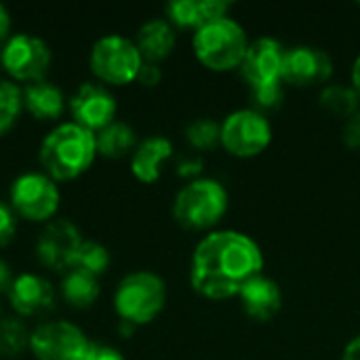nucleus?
Masks as SVG:
<instances>
[{
  "label": "nucleus",
  "mask_w": 360,
  "mask_h": 360,
  "mask_svg": "<svg viewBox=\"0 0 360 360\" xmlns=\"http://www.w3.org/2000/svg\"><path fill=\"white\" fill-rule=\"evenodd\" d=\"M264 270L259 245L234 230L211 232L205 236L192 257L190 283L207 300H230Z\"/></svg>",
  "instance_id": "f257e3e1"
},
{
  "label": "nucleus",
  "mask_w": 360,
  "mask_h": 360,
  "mask_svg": "<svg viewBox=\"0 0 360 360\" xmlns=\"http://www.w3.org/2000/svg\"><path fill=\"white\" fill-rule=\"evenodd\" d=\"M97 156L95 133L72 122L55 127L40 143V165L51 179L68 181L82 175Z\"/></svg>",
  "instance_id": "f03ea898"
},
{
  "label": "nucleus",
  "mask_w": 360,
  "mask_h": 360,
  "mask_svg": "<svg viewBox=\"0 0 360 360\" xmlns=\"http://www.w3.org/2000/svg\"><path fill=\"white\" fill-rule=\"evenodd\" d=\"M192 44L198 61L213 72H230L240 68L249 49L243 25L230 17L211 21L196 30Z\"/></svg>",
  "instance_id": "7ed1b4c3"
},
{
  "label": "nucleus",
  "mask_w": 360,
  "mask_h": 360,
  "mask_svg": "<svg viewBox=\"0 0 360 360\" xmlns=\"http://www.w3.org/2000/svg\"><path fill=\"white\" fill-rule=\"evenodd\" d=\"M167 304L165 281L148 270L124 276L114 293V308L120 321L137 325L152 323Z\"/></svg>",
  "instance_id": "20e7f679"
},
{
  "label": "nucleus",
  "mask_w": 360,
  "mask_h": 360,
  "mask_svg": "<svg viewBox=\"0 0 360 360\" xmlns=\"http://www.w3.org/2000/svg\"><path fill=\"white\" fill-rule=\"evenodd\" d=\"M228 209V194L215 179H192L173 200V217L188 230L213 228Z\"/></svg>",
  "instance_id": "39448f33"
},
{
  "label": "nucleus",
  "mask_w": 360,
  "mask_h": 360,
  "mask_svg": "<svg viewBox=\"0 0 360 360\" xmlns=\"http://www.w3.org/2000/svg\"><path fill=\"white\" fill-rule=\"evenodd\" d=\"M89 63L101 82L129 84L137 80L143 59L133 40L120 34H105L93 44Z\"/></svg>",
  "instance_id": "423d86ee"
},
{
  "label": "nucleus",
  "mask_w": 360,
  "mask_h": 360,
  "mask_svg": "<svg viewBox=\"0 0 360 360\" xmlns=\"http://www.w3.org/2000/svg\"><path fill=\"white\" fill-rule=\"evenodd\" d=\"M272 141V127L257 110H236L221 122V146L236 158L259 156Z\"/></svg>",
  "instance_id": "0eeeda50"
},
{
  "label": "nucleus",
  "mask_w": 360,
  "mask_h": 360,
  "mask_svg": "<svg viewBox=\"0 0 360 360\" xmlns=\"http://www.w3.org/2000/svg\"><path fill=\"white\" fill-rule=\"evenodd\" d=\"M13 211L30 221H46L59 209V188L46 173H23L11 186Z\"/></svg>",
  "instance_id": "6e6552de"
},
{
  "label": "nucleus",
  "mask_w": 360,
  "mask_h": 360,
  "mask_svg": "<svg viewBox=\"0 0 360 360\" xmlns=\"http://www.w3.org/2000/svg\"><path fill=\"white\" fill-rule=\"evenodd\" d=\"M91 342L72 323L49 321L30 335L32 354L38 360H84Z\"/></svg>",
  "instance_id": "1a4fd4ad"
},
{
  "label": "nucleus",
  "mask_w": 360,
  "mask_h": 360,
  "mask_svg": "<svg viewBox=\"0 0 360 360\" xmlns=\"http://www.w3.org/2000/svg\"><path fill=\"white\" fill-rule=\"evenodd\" d=\"M0 65L15 80L36 82L51 65V49L34 34H15L0 51Z\"/></svg>",
  "instance_id": "9d476101"
},
{
  "label": "nucleus",
  "mask_w": 360,
  "mask_h": 360,
  "mask_svg": "<svg viewBox=\"0 0 360 360\" xmlns=\"http://www.w3.org/2000/svg\"><path fill=\"white\" fill-rule=\"evenodd\" d=\"M82 245L80 230L70 219L49 221L36 243V255L44 268L55 272H68L74 268L78 249Z\"/></svg>",
  "instance_id": "9b49d317"
},
{
  "label": "nucleus",
  "mask_w": 360,
  "mask_h": 360,
  "mask_svg": "<svg viewBox=\"0 0 360 360\" xmlns=\"http://www.w3.org/2000/svg\"><path fill=\"white\" fill-rule=\"evenodd\" d=\"M68 105H70V114L74 122L93 133L114 122V116H116L114 95L103 84H95V82H82L72 93Z\"/></svg>",
  "instance_id": "f8f14e48"
},
{
  "label": "nucleus",
  "mask_w": 360,
  "mask_h": 360,
  "mask_svg": "<svg viewBox=\"0 0 360 360\" xmlns=\"http://www.w3.org/2000/svg\"><path fill=\"white\" fill-rule=\"evenodd\" d=\"M331 74H333V61L325 51L310 49V46H297L285 51L283 72H281L283 82L293 86H310L329 80Z\"/></svg>",
  "instance_id": "ddd939ff"
},
{
  "label": "nucleus",
  "mask_w": 360,
  "mask_h": 360,
  "mask_svg": "<svg viewBox=\"0 0 360 360\" xmlns=\"http://www.w3.org/2000/svg\"><path fill=\"white\" fill-rule=\"evenodd\" d=\"M283 59H285V51L276 40L272 38L253 40L249 42L247 55L240 63L243 78L251 84V89L272 82H283L281 80Z\"/></svg>",
  "instance_id": "4468645a"
},
{
  "label": "nucleus",
  "mask_w": 360,
  "mask_h": 360,
  "mask_svg": "<svg viewBox=\"0 0 360 360\" xmlns=\"http://www.w3.org/2000/svg\"><path fill=\"white\" fill-rule=\"evenodd\" d=\"M6 295L11 308L19 316H42L55 308V289L44 276L38 274L23 272L15 276L13 287Z\"/></svg>",
  "instance_id": "2eb2a0df"
},
{
  "label": "nucleus",
  "mask_w": 360,
  "mask_h": 360,
  "mask_svg": "<svg viewBox=\"0 0 360 360\" xmlns=\"http://www.w3.org/2000/svg\"><path fill=\"white\" fill-rule=\"evenodd\" d=\"M240 302H243V308L245 312L259 321V323H266L270 319H274L278 312H281V306H283V293H281V287L268 278V276H255L251 278L238 293Z\"/></svg>",
  "instance_id": "dca6fc26"
},
{
  "label": "nucleus",
  "mask_w": 360,
  "mask_h": 360,
  "mask_svg": "<svg viewBox=\"0 0 360 360\" xmlns=\"http://www.w3.org/2000/svg\"><path fill=\"white\" fill-rule=\"evenodd\" d=\"M230 11V2L221 0H173L167 4L169 23L177 27H194L200 30L202 25L224 19Z\"/></svg>",
  "instance_id": "f3484780"
},
{
  "label": "nucleus",
  "mask_w": 360,
  "mask_h": 360,
  "mask_svg": "<svg viewBox=\"0 0 360 360\" xmlns=\"http://www.w3.org/2000/svg\"><path fill=\"white\" fill-rule=\"evenodd\" d=\"M173 154V143L167 137L152 135L143 139L135 150L131 158V171L133 175L143 184H154L160 177L162 162L169 160Z\"/></svg>",
  "instance_id": "a211bd4d"
},
{
  "label": "nucleus",
  "mask_w": 360,
  "mask_h": 360,
  "mask_svg": "<svg viewBox=\"0 0 360 360\" xmlns=\"http://www.w3.org/2000/svg\"><path fill=\"white\" fill-rule=\"evenodd\" d=\"M135 46L143 61L158 63L171 55L175 46V32L167 19H150L146 21L135 36Z\"/></svg>",
  "instance_id": "6ab92c4d"
},
{
  "label": "nucleus",
  "mask_w": 360,
  "mask_h": 360,
  "mask_svg": "<svg viewBox=\"0 0 360 360\" xmlns=\"http://www.w3.org/2000/svg\"><path fill=\"white\" fill-rule=\"evenodd\" d=\"M23 108L38 120H55L65 110L63 91L51 80H36L23 86Z\"/></svg>",
  "instance_id": "aec40b11"
},
{
  "label": "nucleus",
  "mask_w": 360,
  "mask_h": 360,
  "mask_svg": "<svg viewBox=\"0 0 360 360\" xmlns=\"http://www.w3.org/2000/svg\"><path fill=\"white\" fill-rule=\"evenodd\" d=\"M99 278L80 268L68 270L61 281V295L74 308H91L99 297Z\"/></svg>",
  "instance_id": "412c9836"
},
{
  "label": "nucleus",
  "mask_w": 360,
  "mask_h": 360,
  "mask_svg": "<svg viewBox=\"0 0 360 360\" xmlns=\"http://www.w3.org/2000/svg\"><path fill=\"white\" fill-rule=\"evenodd\" d=\"M95 139H97V154L105 158H122L133 148H137L135 131L127 122H120V120H114L101 131H97Z\"/></svg>",
  "instance_id": "4be33fe9"
},
{
  "label": "nucleus",
  "mask_w": 360,
  "mask_h": 360,
  "mask_svg": "<svg viewBox=\"0 0 360 360\" xmlns=\"http://www.w3.org/2000/svg\"><path fill=\"white\" fill-rule=\"evenodd\" d=\"M359 93L354 86L346 84H329L321 91V108L338 118H350L359 112Z\"/></svg>",
  "instance_id": "5701e85b"
},
{
  "label": "nucleus",
  "mask_w": 360,
  "mask_h": 360,
  "mask_svg": "<svg viewBox=\"0 0 360 360\" xmlns=\"http://www.w3.org/2000/svg\"><path fill=\"white\" fill-rule=\"evenodd\" d=\"M30 331L21 319L4 316L0 319V356L15 359L30 346Z\"/></svg>",
  "instance_id": "b1692460"
},
{
  "label": "nucleus",
  "mask_w": 360,
  "mask_h": 360,
  "mask_svg": "<svg viewBox=\"0 0 360 360\" xmlns=\"http://www.w3.org/2000/svg\"><path fill=\"white\" fill-rule=\"evenodd\" d=\"M23 110V89L13 80H0V135L8 133Z\"/></svg>",
  "instance_id": "393cba45"
},
{
  "label": "nucleus",
  "mask_w": 360,
  "mask_h": 360,
  "mask_svg": "<svg viewBox=\"0 0 360 360\" xmlns=\"http://www.w3.org/2000/svg\"><path fill=\"white\" fill-rule=\"evenodd\" d=\"M74 268H80L99 278L110 268V251L95 240H82L76 262H74Z\"/></svg>",
  "instance_id": "a878e982"
},
{
  "label": "nucleus",
  "mask_w": 360,
  "mask_h": 360,
  "mask_svg": "<svg viewBox=\"0 0 360 360\" xmlns=\"http://www.w3.org/2000/svg\"><path fill=\"white\" fill-rule=\"evenodd\" d=\"M186 139L196 150H211L221 141V124L209 118H198L186 127Z\"/></svg>",
  "instance_id": "bb28decb"
},
{
  "label": "nucleus",
  "mask_w": 360,
  "mask_h": 360,
  "mask_svg": "<svg viewBox=\"0 0 360 360\" xmlns=\"http://www.w3.org/2000/svg\"><path fill=\"white\" fill-rule=\"evenodd\" d=\"M251 99L255 103V108L259 110H276L283 99H285V89L283 82H272V84H264V86H253L251 89ZM257 110V112H259Z\"/></svg>",
  "instance_id": "cd10ccee"
},
{
  "label": "nucleus",
  "mask_w": 360,
  "mask_h": 360,
  "mask_svg": "<svg viewBox=\"0 0 360 360\" xmlns=\"http://www.w3.org/2000/svg\"><path fill=\"white\" fill-rule=\"evenodd\" d=\"M17 232V213L11 205L0 200V247L8 245Z\"/></svg>",
  "instance_id": "c85d7f7f"
},
{
  "label": "nucleus",
  "mask_w": 360,
  "mask_h": 360,
  "mask_svg": "<svg viewBox=\"0 0 360 360\" xmlns=\"http://www.w3.org/2000/svg\"><path fill=\"white\" fill-rule=\"evenodd\" d=\"M342 137H344V143L348 148L360 150V110L346 120L344 131H342Z\"/></svg>",
  "instance_id": "c756f323"
},
{
  "label": "nucleus",
  "mask_w": 360,
  "mask_h": 360,
  "mask_svg": "<svg viewBox=\"0 0 360 360\" xmlns=\"http://www.w3.org/2000/svg\"><path fill=\"white\" fill-rule=\"evenodd\" d=\"M162 78V72L158 68V63H148L143 61L141 68H139V74H137V80L143 84V86H156Z\"/></svg>",
  "instance_id": "7c9ffc66"
},
{
  "label": "nucleus",
  "mask_w": 360,
  "mask_h": 360,
  "mask_svg": "<svg viewBox=\"0 0 360 360\" xmlns=\"http://www.w3.org/2000/svg\"><path fill=\"white\" fill-rule=\"evenodd\" d=\"M84 360H124V356H122L118 350L110 348V346H97V344H91Z\"/></svg>",
  "instance_id": "2f4dec72"
},
{
  "label": "nucleus",
  "mask_w": 360,
  "mask_h": 360,
  "mask_svg": "<svg viewBox=\"0 0 360 360\" xmlns=\"http://www.w3.org/2000/svg\"><path fill=\"white\" fill-rule=\"evenodd\" d=\"M179 171V175L181 177H194V175H198L200 171H202V160L198 158V156H194V158H184L181 162H179V167H177Z\"/></svg>",
  "instance_id": "473e14b6"
},
{
  "label": "nucleus",
  "mask_w": 360,
  "mask_h": 360,
  "mask_svg": "<svg viewBox=\"0 0 360 360\" xmlns=\"http://www.w3.org/2000/svg\"><path fill=\"white\" fill-rule=\"evenodd\" d=\"M13 281L15 276L11 272V266L4 259H0V293H8L13 287Z\"/></svg>",
  "instance_id": "72a5a7b5"
},
{
  "label": "nucleus",
  "mask_w": 360,
  "mask_h": 360,
  "mask_svg": "<svg viewBox=\"0 0 360 360\" xmlns=\"http://www.w3.org/2000/svg\"><path fill=\"white\" fill-rule=\"evenodd\" d=\"M11 32V13L8 8L0 2V40H4Z\"/></svg>",
  "instance_id": "f704fd0d"
},
{
  "label": "nucleus",
  "mask_w": 360,
  "mask_h": 360,
  "mask_svg": "<svg viewBox=\"0 0 360 360\" xmlns=\"http://www.w3.org/2000/svg\"><path fill=\"white\" fill-rule=\"evenodd\" d=\"M342 360H360V335H356L344 350Z\"/></svg>",
  "instance_id": "c9c22d12"
},
{
  "label": "nucleus",
  "mask_w": 360,
  "mask_h": 360,
  "mask_svg": "<svg viewBox=\"0 0 360 360\" xmlns=\"http://www.w3.org/2000/svg\"><path fill=\"white\" fill-rule=\"evenodd\" d=\"M352 86H354V91L359 93L360 97V55L356 57L354 65H352Z\"/></svg>",
  "instance_id": "e433bc0d"
},
{
  "label": "nucleus",
  "mask_w": 360,
  "mask_h": 360,
  "mask_svg": "<svg viewBox=\"0 0 360 360\" xmlns=\"http://www.w3.org/2000/svg\"><path fill=\"white\" fill-rule=\"evenodd\" d=\"M0 314H2V304H0Z\"/></svg>",
  "instance_id": "4c0bfd02"
}]
</instances>
